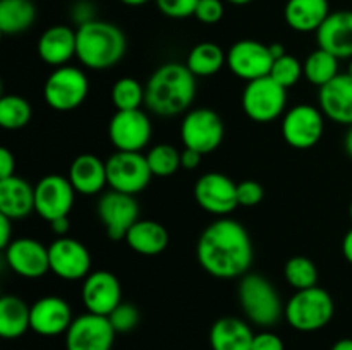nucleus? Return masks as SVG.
Returning a JSON list of instances; mask_svg holds the SVG:
<instances>
[{"mask_svg": "<svg viewBox=\"0 0 352 350\" xmlns=\"http://www.w3.org/2000/svg\"><path fill=\"white\" fill-rule=\"evenodd\" d=\"M251 350H285V347L278 335L272 331H261L254 335Z\"/></svg>", "mask_w": 352, "mask_h": 350, "instance_id": "nucleus-42", "label": "nucleus"}, {"mask_svg": "<svg viewBox=\"0 0 352 350\" xmlns=\"http://www.w3.org/2000/svg\"><path fill=\"white\" fill-rule=\"evenodd\" d=\"M342 254L347 261L352 264V229L344 235L342 240Z\"/></svg>", "mask_w": 352, "mask_h": 350, "instance_id": "nucleus-47", "label": "nucleus"}, {"mask_svg": "<svg viewBox=\"0 0 352 350\" xmlns=\"http://www.w3.org/2000/svg\"><path fill=\"white\" fill-rule=\"evenodd\" d=\"M50 271L67 281L85 280L91 273V254L88 247L72 237H58L48 246Z\"/></svg>", "mask_w": 352, "mask_h": 350, "instance_id": "nucleus-13", "label": "nucleus"}, {"mask_svg": "<svg viewBox=\"0 0 352 350\" xmlns=\"http://www.w3.org/2000/svg\"><path fill=\"white\" fill-rule=\"evenodd\" d=\"M158 10L170 19H186L195 16L199 0H155Z\"/></svg>", "mask_w": 352, "mask_h": 350, "instance_id": "nucleus-39", "label": "nucleus"}, {"mask_svg": "<svg viewBox=\"0 0 352 350\" xmlns=\"http://www.w3.org/2000/svg\"><path fill=\"white\" fill-rule=\"evenodd\" d=\"M349 216H351V220H352V201H351V205H349Z\"/></svg>", "mask_w": 352, "mask_h": 350, "instance_id": "nucleus-53", "label": "nucleus"}, {"mask_svg": "<svg viewBox=\"0 0 352 350\" xmlns=\"http://www.w3.org/2000/svg\"><path fill=\"white\" fill-rule=\"evenodd\" d=\"M265 198V189L256 180H243L237 184V202L243 208H254Z\"/></svg>", "mask_w": 352, "mask_h": 350, "instance_id": "nucleus-40", "label": "nucleus"}, {"mask_svg": "<svg viewBox=\"0 0 352 350\" xmlns=\"http://www.w3.org/2000/svg\"><path fill=\"white\" fill-rule=\"evenodd\" d=\"M241 105L253 122L270 124L284 113L287 105V89L270 75L254 79L244 86Z\"/></svg>", "mask_w": 352, "mask_h": 350, "instance_id": "nucleus-6", "label": "nucleus"}, {"mask_svg": "<svg viewBox=\"0 0 352 350\" xmlns=\"http://www.w3.org/2000/svg\"><path fill=\"white\" fill-rule=\"evenodd\" d=\"M96 213L107 237L112 240H124L131 226L140 220V205L134 196L110 189L98 199Z\"/></svg>", "mask_w": 352, "mask_h": 350, "instance_id": "nucleus-11", "label": "nucleus"}, {"mask_svg": "<svg viewBox=\"0 0 352 350\" xmlns=\"http://www.w3.org/2000/svg\"><path fill=\"white\" fill-rule=\"evenodd\" d=\"M302 75H305L302 64L294 57V55L289 54L282 55L280 58H275L270 71V78L274 79V81H277L280 86H284L285 89L298 84V82L301 81Z\"/></svg>", "mask_w": 352, "mask_h": 350, "instance_id": "nucleus-37", "label": "nucleus"}, {"mask_svg": "<svg viewBox=\"0 0 352 350\" xmlns=\"http://www.w3.org/2000/svg\"><path fill=\"white\" fill-rule=\"evenodd\" d=\"M284 277L296 290H306L318 285V268L309 257L294 256L285 263Z\"/></svg>", "mask_w": 352, "mask_h": 350, "instance_id": "nucleus-34", "label": "nucleus"}, {"mask_svg": "<svg viewBox=\"0 0 352 350\" xmlns=\"http://www.w3.org/2000/svg\"><path fill=\"white\" fill-rule=\"evenodd\" d=\"M237 295H239V304L244 316L253 325L263 326V328L278 323V319L282 318L285 311L277 288L261 275H244L241 278Z\"/></svg>", "mask_w": 352, "mask_h": 350, "instance_id": "nucleus-4", "label": "nucleus"}, {"mask_svg": "<svg viewBox=\"0 0 352 350\" xmlns=\"http://www.w3.org/2000/svg\"><path fill=\"white\" fill-rule=\"evenodd\" d=\"M72 321L74 318L71 305L58 295H47L31 305V329L36 335H62L67 331Z\"/></svg>", "mask_w": 352, "mask_h": 350, "instance_id": "nucleus-20", "label": "nucleus"}, {"mask_svg": "<svg viewBox=\"0 0 352 350\" xmlns=\"http://www.w3.org/2000/svg\"><path fill=\"white\" fill-rule=\"evenodd\" d=\"M195 199L205 211L217 216L230 215L237 202V184L220 172H208L196 180Z\"/></svg>", "mask_w": 352, "mask_h": 350, "instance_id": "nucleus-17", "label": "nucleus"}, {"mask_svg": "<svg viewBox=\"0 0 352 350\" xmlns=\"http://www.w3.org/2000/svg\"><path fill=\"white\" fill-rule=\"evenodd\" d=\"M76 194L78 192L67 177L58 174L45 175L34 185V211L48 223L62 216H69L74 206Z\"/></svg>", "mask_w": 352, "mask_h": 350, "instance_id": "nucleus-14", "label": "nucleus"}, {"mask_svg": "<svg viewBox=\"0 0 352 350\" xmlns=\"http://www.w3.org/2000/svg\"><path fill=\"white\" fill-rule=\"evenodd\" d=\"M69 182L74 191L82 196H95L103 191L107 180V161L100 160L96 154L82 153L72 160L69 167Z\"/></svg>", "mask_w": 352, "mask_h": 350, "instance_id": "nucleus-23", "label": "nucleus"}, {"mask_svg": "<svg viewBox=\"0 0 352 350\" xmlns=\"http://www.w3.org/2000/svg\"><path fill=\"white\" fill-rule=\"evenodd\" d=\"M226 136L223 120L212 108H192L186 113L181 124V139L184 148L201 154L219 150Z\"/></svg>", "mask_w": 352, "mask_h": 350, "instance_id": "nucleus-8", "label": "nucleus"}, {"mask_svg": "<svg viewBox=\"0 0 352 350\" xmlns=\"http://www.w3.org/2000/svg\"><path fill=\"white\" fill-rule=\"evenodd\" d=\"M186 65L196 78H210L227 65V54L212 41H203L192 47L186 58Z\"/></svg>", "mask_w": 352, "mask_h": 350, "instance_id": "nucleus-31", "label": "nucleus"}, {"mask_svg": "<svg viewBox=\"0 0 352 350\" xmlns=\"http://www.w3.org/2000/svg\"><path fill=\"white\" fill-rule=\"evenodd\" d=\"M320 110L336 124L352 126V78L339 74L329 84L320 88Z\"/></svg>", "mask_w": 352, "mask_h": 350, "instance_id": "nucleus-21", "label": "nucleus"}, {"mask_svg": "<svg viewBox=\"0 0 352 350\" xmlns=\"http://www.w3.org/2000/svg\"><path fill=\"white\" fill-rule=\"evenodd\" d=\"M151 132V120L141 108L117 110L109 124V139L116 151L141 153L150 144Z\"/></svg>", "mask_w": 352, "mask_h": 350, "instance_id": "nucleus-12", "label": "nucleus"}, {"mask_svg": "<svg viewBox=\"0 0 352 350\" xmlns=\"http://www.w3.org/2000/svg\"><path fill=\"white\" fill-rule=\"evenodd\" d=\"M119 2H122L124 5H129V7H140V5H144V3H148L150 0H119Z\"/></svg>", "mask_w": 352, "mask_h": 350, "instance_id": "nucleus-50", "label": "nucleus"}, {"mask_svg": "<svg viewBox=\"0 0 352 350\" xmlns=\"http://www.w3.org/2000/svg\"><path fill=\"white\" fill-rule=\"evenodd\" d=\"M81 299L88 312L109 316L122 302V287L119 278L112 271H91L82 281Z\"/></svg>", "mask_w": 352, "mask_h": 350, "instance_id": "nucleus-19", "label": "nucleus"}, {"mask_svg": "<svg viewBox=\"0 0 352 350\" xmlns=\"http://www.w3.org/2000/svg\"><path fill=\"white\" fill-rule=\"evenodd\" d=\"M195 98L196 75L179 62H167L155 69L144 86V105L160 117L188 112Z\"/></svg>", "mask_w": 352, "mask_h": 350, "instance_id": "nucleus-2", "label": "nucleus"}, {"mask_svg": "<svg viewBox=\"0 0 352 350\" xmlns=\"http://www.w3.org/2000/svg\"><path fill=\"white\" fill-rule=\"evenodd\" d=\"M89 82L85 72L72 65L57 67L43 86L47 105L55 112H72L86 102Z\"/></svg>", "mask_w": 352, "mask_h": 350, "instance_id": "nucleus-7", "label": "nucleus"}, {"mask_svg": "<svg viewBox=\"0 0 352 350\" xmlns=\"http://www.w3.org/2000/svg\"><path fill=\"white\" fill-rule=\"evenodd\" d=\"M34 211V185L12 175L0 178V215L12 222L26 218Z\"/></svg>", "mask_w": 352, "mask_h": 350, "instance_id": "nucleus-25", "label": "nucleus"}, {"mask_svg": "<svg viewBox=\"0 0 352 350\" xmlns=\"http://www.w3.org/2000/svg\"><path fill=\"white\" fill-rule=\"evenodd\" d=\"M76 30L65 24H55L43 31L36 45V51L41 60L55 69L67 64L72 57H76Z\"/></svg>", "mask_w": 352, "mask_h": 350, "instance_id": "nucleus-24", "label": "nucleus"}, {"mask_svg": "<svg viewBox=\"0 0 352 350\" xmlns=\"http://www.w3.org/2000/svg\"><path fill=\"white\" fill-rule=\"evenodd\" d=\"M347 74H349L351 78H352V58H351V62H349V69H347Z\"/></svg>", "mask_w": 352, "mask_h": 350, "instance_id": "nucleus-52", "label": "nucleus"}, {"mask_svg": "<svg viewBox=\"0 0 352 350\" xmlns=\"http://www.w3.org/2000/svg\"><path fill=\"white\" fill-rule=\"evenodd\" d=\"M336 304L325 288L311 287L306 290H296V294L285 304L284 316L289 325L298 331H318L325 328L333 318Z\"/></svg>", "mask_w": 352, "mask_h": 350, "instance_id": "nucleus-5", "label": "nucleus"}, {"mask_svg": "<svg viewBox=\"0 0 352 350\" xmlns=\"http://www.w3.org/2000/svg\"><path fill=\"white\" fill-rule=\"evenodd\" d=\"M223 2H229L232 3V5H248V3H251L253 0H223Z\"/></svg>", "mask_w": 352, "mask_h": 350, "instance_id": "nucleus-51", "label": "nucleus"}, {"mask_svg": "<svg viewBox=\"0 0 352 350\" xmlns=\"http://www.w3.org/2000/svg\"><path fill=\"white\" fill-rule=\"evenodd\" d=\"M329 16V0H287L284 7L285 23L298 33H316Z\"/></svg>", "mask_w": 352, "mask_h": 350, "instance_id": "nucleus-26", "label": "nucleus"}, {"mask_svg": "<svg viewBox=\"0 0 352 350\" xmlns=\"http://www.w3.org/2000/svg\"><path fill=\"white\" fill-rule=\"evenodd\" d=\"M31 329V305L17 295L0 299V336L16 340Z\"/></svg>", "mask_w": 352, "mask_h": 350, "instance_id": "nucleus-29", "label": "nucleus"}, {"mask_svg": "<svg viewBox=\"0 0 352 350\" xmlns=\"http://www.w3.org/2000/svg\"><path fill=\"white\" fill-rule=\"evenodd\" d=\"M344 148H346V153L352 158V126H349V130L346 134V139H344Z\"/></svg>", "mask_w": 352, "mask_h": 350, "instance_id": "nucleus-49", "label": "nucleus"}, {"mask_svg": "<svg viewBox=\"0 0 352 350\" xmlns=\"http://www.w3.org/2000/svg\"><path fill=\"white\" fill-rule=\"evenodd\" d=\"M330 350H352V338H342L333 343Z\"/></svg>", "mask_w": 352, "mask_h": 350, "instance_id": "nucleus-48", "label": "nucleus"}, {"mask_svg": "<svg viewBox=\"0 0 352 350\" xmlns=\"http://www.w3.org/2000/svg\"><path fill=\"white\" fill-rule=\"evenodd\" d=\"M12 240V220L0 215V247H2V250L6 249Z\"/></svg>", "mask_w": 352, "mask_h": 350, "instance_id": "nucleus-45", "label": "nucleus"}, {"mask_svg": "<svg viewBox=\"0 0 352 350\" xmlns=\"http://www.w3.org/2000/svg\"><path fill=\"white\" fill-rule=\"evenodd\" d=\"M302 69H305V78L309 84L323 88L339 75V58L323 48H316L308 55Z\"/></svg>", "mask_w": 352, "mask_h": 350, "instance_id": "nucleus-32", "label": "nucleus"}, {"mask_svg": "<svg viewBox=\"0 0 352 350\" xmlns=\"http://www.w3.org/2000/svg\"><path fill=\"white\" fill-rule=\"evenodd\" d=\"M16 172V158L6 146L0 148V178L12 177Z\"/></svg>", "mask_w": 352, "mask_h": 350, "instance_id": "nucleus-43", "label": "nucleus"}, {"mask_svg": "<svg viewBox=\"0 0 352 350\" xmlns=\"http://www.w3.org/2000/svg\"><path fill=\"white\" fill-rule=\"evenodd\" d=\"M50 226H52V232H54L55 235L65 237V233H67L69 229H71L69 216H62V218L54 220V222H50Z\"/></svg>", "mask_w": 352, "mask_h": 350, "instance_id": "nucleus-46", "label": "nucleus"}, {"mask_svg": "<svg viewBox=\"0 0 352 350\" xmlns=\"http://www.w3.org/2000/svg\"><path fill=\"white\" fill-rule=\"evenodd\" d=\"M253 338L254 333L250 325L232 316L217 319L210 329L212 350H251Z\"/></svg>", "mask_w": 352, "mask_h": 350, "instance_id": "nucleus-27", "label": "nucleus"}, {"mask_svg": "<svg viewBox=\"0 0 352 350\" xmlns=\"http://www.w3.org/2000/svg\"><path fill=\"white\" fill-rule=\"evenodd\" d=\"M323 112L316 106L301 103L287 110L282 119L280 132L285 143L296 150H309L320 143L325 129Z\"/></svg>", "mask_w": 352, "mask_h": 350, "instance_id": "nucleus-10", "label": "nucleus"}, {"mask_svg": "<svg viewBox=\"0 0 352 350\" xmlns=\"http://www.w3.org/2000/svg\"><path fill=\"white\" fill-rule=\"evenodd\" d=\"M196 257L199 266L212 277L220 280L243 278L253 264V242L239 222L222 216L201 232Z\"/></svg>", "mask_w": 352, "mask_h": 350, "instance_id": "nucleus-1", "label": "nucleus"}, {"mask_svg": "<svg viewBox=\"0 0 352 350\" xmlns=\"http://www.w3.org/2000/svg\"><path fill=\"white\" fill-rule=\"evenodd\" d=\"M7 264L19 277L36 280L50 271L48 247L31 237H17L3 249Z\"/></svg>", "mask_w": 352, "mask_h": 350, "instance_id": "nucleus-18", "label": "nucleus"}, {"mask_svg": "<svg viewBox=\"0 0 352 350\" xmlns=\"http://www.w3.org/2000/svg\"><path fill=\"white\" fill-rule=\"evenodd\" d=\"M76 57L85 67L107 71L119 64L127 50L124 31L113 23L91 19L76 30Z\"/></svg>", "mask_w": 352, "mask_h": 350, "instance_id": "nucleus-3", "label": "nucleus"}, {"mask_svg": "<svg viewBox=\"0 0 352 350\" xmlns=\"http://www.w3.org/2000/svg\"><path fill=\"white\" fill-rule=\"evenodd\" d=\"M223 12V0H199L196 5L195 17L203 24H217L222 21Z\"/></svg>", "mask_w": 352, "mask_h": 350, "instance_id": "nucleus-41", "label": "nucleus"}, {"mask_svg": "<svg viewBox=\"0 0 352 350\" xmlns=\"http://www.w3.org/2000/svg\"><path fill=\"white\" fill-rule=\"evenodd\" d=\"M36 19V7L31 0H0V31L3 34H21L30 30Z\"/></svg>", "mask_w": 352, "mask_h": 350, "instance_id": "nucleus-30", "label": "nucleus"}, {"mask_svg": "<svg viewBox=\"0 0 352 350\" xmlns=\"http://www.w3.org/2000/svg\"><path fill=\"white\" fill-rule=\"evenodd\" d=\"M110 96L116 110H138L144 103V86L134 78H120L112 86Z\"/></svg>", "mask_w": 352, "mask_h": 350, "instance_id": "nucleus-36", "label": "nucleus"}, {"mask_svg": "<svg viewBox=\"0 0 352 350\" xmlns=\"http://www.w3.org/2000/svg\"><path fill=\"white\" fill-rule=\"evenodd\" d=\"M270 45L256 40H239L227 51V67L246 82L270 75L274 65Z\"/></svg>", "mask_w": 352, "mask_h": 350, "instance_id": "nucleus-15", "label": "nucleus"}, {"mask_svg": "<svg viewBox=\"0 0 352 350\" xmlns=\"http://www.w3.org/2000/svg\"><path fill=\"white\" fill-rule=\"evenodd\" d=\"M153 177H172L181 168V153L172 144H155L146 153Z\"/></svg>", "mask_w": 352, "mask_h": 350, "instance_id": "nucleus-35", "label": "nucleus"}, {"mask_svg": "<svg viewBox=\"0 0 352 350\" xmlns=\"http://www.w3.org/2000/svg\"><path fill=\"white\" fill-rule=\"evenodd\" d=\"M33 117V108L26 98L19 95H3L0 98V126L7 130L26 127Z\"/></svg>", "mask_w": 352, "mask_h": 350, "instance_id": "nucleus-33", "label": "nucleus"}, {"mask_svg": "<svg viewBox=\"0 0 352 350\" xmlns=\"http://www.w3.org/2000/svg\"><path fill=\"white\" fill-rule=\"evenodd\" d=\"M116 329L107 316L86 314L74 318L65 331V349L67 350H112L116 340Z\"/></svg>", "mask_w": 352, "mask_h": 350, "instance_id": "nucleus-16", "label": "nucleus"}, {"mask_svg": "<svg viewBox=\"0 0 352 350\" xmlns=\"http://www.w3.org/2000/svg\"><path fill=\"white\" fill-rule=\"evenodd\" d=\"M107 318L116 333H129L140 325V311L136 305L129 304V302H120Z\"/></svg>", "mask_w": 352, "mask_h": 350, "instance_id": "nucleus-38", "label": "nucleus"}, {"mask_svg": "<svg viewBox=\"0 0 352 350\" xmlns=\"http://www.w3.org/2000/svg\"><path fill=\"white\" fill-rule=\"evenodd\" d=\"M151 174L146 154L136 151H116L107 160V180L110 189L136 196L150 184Z\"/></svg>", "mask_w": 352, "mask_h": 350, "instance_id": "nucleus-9", "label": "nucleus"}, {"mask_svg": "<svg viewBox=\"0 0 352 350\" xmlns=\"http://www.w3.org/2000/svg\"><path fill=\"white\" fill-rule=\"evenodd\" d=\"M126 244L141 256H158L168 246V232L155 220H138L126 235Z\"/></svg>", "mask_w": 352, "mask_h": 350, "instance_id": "nucleus-28", "label": "nucleus"}, {"mask_svg": "<svg viewBox=\"0 0 352 350\" xmlns=\"http://www.w3.org/2000/svg\"><path fill=\"white\" fill-rule=\"evenodd\" d=\"M203 156H205V154L198 153V151L195 150H189V148H184V150L181 151V167L186 168V170H195V168L199 167Z\"/></svg>", "mask_w": 352, "mask_h": 350, "instance_id": "nucleus-44", "label": "nucleus"}, {"mask_svg": "<svg viewBox=\"0 0 352 350\" xmlns=\"http://www.w3.org/2000/svg\"><path fill=\"white\" fill-rule=\"evenodd\" d=\"M318 48L330 51L337 58H352V10L330 12L316 31Z\"/></svg>", "mask_w": 352, "mask_h": 350, "instance_id": "nucleus-22", "label": "nucleus"}]
</instances>
